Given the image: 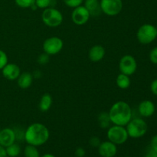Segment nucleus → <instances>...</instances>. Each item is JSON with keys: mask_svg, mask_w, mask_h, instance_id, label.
<instances>
[{"mask_svg": "<svg viewBox=\"0 0 157 157\" xmlns=\"http://www.w3.org/2000/svg\"><path fill=\"white\" fill-rule=\"evenodd\" d=\"M144 157H157V153L156 151H154L153 150H152L151 148L147 151V153H146V155Z\"/></svg>", "mask_w": 157, "mask_h": 157, "instance_id": "473e14b6", "label": "nucleus"}, {"mask_svg": "<svg viewBox=\"0 0 157 157\" xmlns=\"http://www.w3.org/2000/svg\"><path fill=\"white\" fill-rule=\"evenodd\" d=\"M64 4L70 8H76L78 6H81L84 0H63Z\"/></svg>", "mask_w": 157, "mask_h": 157, "instance_id": "a878e982", "label": "nucleus"}, {"mask_svg": "<svg viewBox=\"0 0 157 157\" xmlns=\"http://www.w3.org/2000/svg\"><path fill=\"white\" fill-rule=\"evenodd\" d=\"M149 58H150V61H151L153 64H157V46L153 48L150 51V55H149Z\"/></svg>", "mask_w": 157, "mask_h": 157, "instance_id": "cd10ccee", "label": "nucleus"}, {"mask_svg": "<svg viewBox=\"0 0 157 157\" xmlns=\"http://www.w3.org/2000/svg\"><path fill=\"white\" fill-rule=\"evenodd\" d=\"M50 137L48 128L41 123H34L27 127L24 133V140L29 145L40 147L48 142Z\"/></svg>", "mask_w": 157, "mask_h": 157, "instance_id": "f257e3e1", "label": "nucleus"}, {"mask_svg": "<svg viewBox=\"0 0 157 157\" xmlns=\"http://www.w3.org/2000/svg\"><path fill=\"white\" fill-rule=\"evenodd\" d=\"M156 107H157V104H156Z\"/></svg>", "mask_w": 157, "mask_h": 157, "instance_id": "4c0bfd02", "label": "nucleus"}, {"mask_svg": "<svg viewBox=\"0 0 157 157\" xmlns=\"http://www.w3.org/2000/svg\"><path fill=\"white\" fill-rule=\"evenodd\" d=\"M157 38V29L152 24H144L138 29L136 38L143 44H149L154 41Z\"/></svg>", "mask_w": 157, "mask_h": 157, "instance_id": "20e7f679", "label": "nucleus"}, {"mask_svg": "<svg viewBox=\"0 0 157 157\" xmlns=\"http://www.w3.org/2000/svg\"><path fill=\"white\" fill-rule=\"evenodd\" d=\"M75 157H76V156H75Z\"/></svg>", "mask_w": 157, "mask_h": 157, "instance_id": "ea45409f", "label": "nucleus"}, {"mask_svg": "<svg viewBox=\"0 0 157 157\" xmlns=\"http://www.w3.org/2000/svg\"><path fill=\"white\" fill-rule=\"evenodd\" d=\"M0 157H8L6 148L1 145H0Z\"/></svg>", "mask_w": 157, "mask_h": 157, "instance_id": "72a5a7b5", "label": "nucleus"}, {"mask_svg": "<svg viewBox=\"0 0 157 157\" xmlns=\"http://www.w3.org/2000/svg\"><path fill=\"white\" fill-rule=\"evenodd\" d=\"M84 6L89 12L90 17H98L102 12L100 1L98 0H85Z\"/></svg>", "mask_w": 157, "mask_h": 157, "instance_id": "dca6fc26", "label": "nucleus"}, {"mask_svg": "<svg viewBox=\"0 0 157 157\" xmlns=\"http://www.w3.org/2000/svg\"><path fill=\"white\" fill-rule=\"evenodd\" d=\"M52 103H53V99L52 95L48 93L44 94L40 99L39 104H38L39 110L42 112H47L52 107Z\"/></svg>", "mask_w": 157, "mask_h": 157, "instance_id": "a211bd4d", "label": "nucleus"}, {"mask_svg": "<svg viewBox=\"0 0 157 157\" xmlns=\"http://www.w3.org/2000/svg\"><path fill=\"white\" fill-rule=\"evenodd\" d=\"M35 4L38 9H45L49 7H55L56 0H35Z\"/></svg>", "mask_w": 157, "mask_h": 157, "instance_id": "5701e85b", "label": "nucleus"}, {"mask_svg": "<svg viewBox=\"0 0 157 157\" xmlns=\"http://www.w3.org/2000/svg\"><path fill=\"white\" fill-rule=\"evenodd\" d=\"M150 148L157 153V135H155L152 137L150 142Z\"/></svg>", "mask_w": 157, "mask_h": 157, "instance_id": "2f4dec72", "label": "nucleus"}, {"mask_svg": "<svg viewBox=\"0 0 157 157\" xmlns=\"http://www.w3.org/2000/svg\"><path fill=\"white\" fill-rule=\"evenodd\" d=\"M75 154L76 157H84L86 154V151L83 147H78L75 150Z\"/></svg>", "mask_w": 157, "mask_h": 157, "instance_id": "c756f323", "label": "nucleus"}, {"mask_svg": "<svg viewBox=\"0 0 157 157\" xmlns=\"http://www.w3.org/2000/svg\"><path fill=\"white\" fill-rule=\"evenodd\" d=\"M101 144V139L99 137H98V136H92L89 140V144L92 147H94V148H98V147H99Z\"/></svg>", "mask_w": 157, "mask_h": 157, "instance_id": "c85d7f7f", "label": "nucleus"}, {"mask_svg": "<svg viewBox=\"0 0 157 157\" xmlns=\"http://www.w3.org/2000/svg\"><path fill=\"white\" fill-rule=\"evenodd\" d=\"M37 62L40 65H45V64H47L49 62V55L44 53V52L41 54V55H38V58H37Z\"/></svg>", "mask_w": 157, "mask_h": 157, "instance_id": "393cba45", "label": "nucleus"}, {"mask_svg": "<svg viewBox=\"0 0 157 157\" xmlns=\"http://www.w3.org/2000/svg\"><path fill=\"white\" fill-rule=\"evenodd\" d=\"M6 150L8 157H17L21 153V147L16 143H14L9 147H6Z\"/></svg>", "mask_w": 157, "mask_h": 157, "instance_id": "412c9836", "label": "nucleus"}, {"mask_svg": "<svg viewBox=\"0 0 157 157\" xmlns=\"http://www.w3.org/2000/svg\"><path fill=\"white\" fill-rule=\"evenodd\" d=\"M150 90L153 94L157 96V78L153 80L150 84Z\"/></svg>", "mask_w": 157, "mask_h": 157, "instance_id": "7c9ffc66", "label": "nucleus"}, {"mask_svg": "<svg viewBox=\"0 0 157 157\" xmlns=\"http://www.w3.org/2000/svg\"><path fill=\"white\" fill-rule=\"evenodd\" d=\"M2 73L3 77L9 81H15L19 77L20 74H21V70L16 64L8 63L2 69Z\"/></svg>", "mask_w": 157, "mask_h": 157, "instance_id": "ddd939ff", "label": "nucleus"}, {"mask_svg": "<svg viewBox=\"0 0 157 157\" xmlns=\"http://www.w3.org/2000/svg\"><path fill=\"white\" fill-rule=\"evenodd\" d=\"M90 18V15L84 6H79L75 8L71 13L72 21L77 25H84Z\"/></svg>", "mask_w": 157, "mask_h": 157, "instance_id": "9d476101", "label": "nucleus"}, {"mask_svg": "<svg viewBox=\"0 0 157 157\" xmlns=\"http://www.w3.org/2000/svg\"><path fill=\"white\" fill-rule=\"evenodd\" d=\"M127 157H129V156H127Z\"/></svg>", "mask_w": 157, "mask_h": 157, "instance_id": "58836bf2", "label": "nucleus"}, {"mask_svg": "<svg viewBox=\"0 0 157 157\" xmlns=\"http://www.w3.org/2000/svg\"><path fill=\"white\" fill-rule=\"evenodd\" d=\"M129 137L138 139L147 133L148 130V125L147 122L142 118H132L131 121L126 126Z\"/></svg>", "mask_w": 157, "mask_h": 157, "instance_id": "7ed1b4c3", "label": "nucleus"}, {"mask_svg": "<svg viewBox=\"0 0 157 157\" xmlns=\"http://www.w3.org/2000/svg\"><path fill=\"white\" fill-rule=\"evenodd\" d=\"M138 110L140 116L143 117H150L154 114L156 111V106L153 101L150 100H145L140 103Z\"/></svg>", "mask_w": 157, "mask_h": 157, "instance_id": "4468645a", "label": "nucleus"}, {"mask_svg": "<svg viewBox=\"0 0 157 157\" xmlns=\"http://www.w3.org/2000/svg\"><path fill=\"white\" fill-rule=\"evenodd\" d=\"M105 49L101 44H96L90 48L88 52V58L92 62H99L105 56Z\"/></svg>", "mask_w": 157, "mask_h": 157, "instance_id": "2eb2a0df", "label": "nucleus"}, {"mask_svg": "<svg viewBox=\"0 0 157 157\" xmlns=\"http://www.w3.org/2000/svg\"><path fill=\"white\" fill-rule=\"evenodd\" d=\"M156 29H157V25H156Z\"/></svg>", "mask_w": 157, "mask_h": 157, "instance_id": "e433bc0d", "label": "nucleus"}, {"mask_svg": "<svg viewBox=\"0 0 157 157\" xmlns=\"http://www.w3.org/2000/svg\"><path fill=\"white\" fill-rule=\"evenodd\" d=\"M15 2L18 7L23 9H29L35 5V0H15Z\"/></svg>", "mask_w": 157, "mask_h": 157, "instance_id": "b1692460", "label": "nucleus"}, {"mask_svg": "<svg viewBox=\"0 0 157 157\" xmlns=\"http://www.w3.org/2000/svg\"><path fill=\"white\" fill-rule=\"evenodd\" d=\"M33 75V78H35L38 79V78H39L42 75H41V73L40 71L37 70V71H34V75Z\"/></svg>", "mask_w": 157, "mask_h": 157, "instance_id": "f704fd0d", "label": "nucleus"}, {"mask_svg": "<svg viewBox=\"0 0 157 157\" xmlns=\"http://www.w3.org/2000/svg\"><path fill=\"white\" fill-rule=\"evenodd\" d=\"M41 157H56V156H54V155L52 154V153H45V154H44Z\"/></svg>", "mask_w": 157, "mask_h": 157, "instance_id": "c9c22d12", "label": "nucleus"}, {"mask_svg": "<svg viewBox=\"0 0 157 157\" xmlns=\"http://www.w3.org/2000/svg\"><path fill=\"white\" fill-rule=\"evenodd\" d=\"M16 136H15V130L10 127L0 130V145L4 147L5 148L11 144L15 143Z\"/></svg>", "mask_w": 157, "mask_h": 157, "instance_id": "f8f14e48", "label": "nucleus"}, {"mask_svg": "<svg viewBox=\"0 0 157 157\" xmlns=\"http://www.w3.org/2000/svg\"><path fill=\"white\" fill-rule=\"evenodd\" d=\"M41 19L44 25L48 27H58L63 21V15L55 7H49L44 9L41 15Z\"/></svg>", "mask_w": 157, "mask_h": 157, "instance_id": "39448f33", "label": "nucleus"}, {"mask_svg": "<svg viewBox=\"0 0 157 157\" xmlns=\"http://www.w3.org/2000/svg\"><path fill=\"white\" fill-rule=\"evenodd\" d=\"M43 51L44 53L50 55H58L64 47V42L59 37L53 36L47 38L43 43Z\"/></svg>", "mask_w": 157, "mask_h": 157, "instance_id": "0eeeda50", "label": "nucleus"}, {"mask_svg": "<svg viewBox=\"0 0 157 157\" xmlns=\"http://www.w3.org/2000/svg\"><path fill=\"white\" fill-rule=\"evenodd\" d=\"M119 69L121 73L128 76L133 75L137 69V62L133 56L126 55L121 58L119 62Z\"/></svg>", "mask_w": 157, "mask_h": 157, "instance_id": "1a4fd4ad", "label": "nucleus"}, {"mask_svg": "<svg viewBox=\"0 0 157 157\" xmlns=\"http://www.w3.org/2000/svg\"><path fill=\"white\" fill-rule=\"evenodd\" d=\"M25 157H41L37 147L28 144L24 149Z\"/></svg>", "mask_w": 157, "mask_h": 157, "instance_id": "4be33fe9", "label": "nucleus"}, {"mask_svg": "<svg viewBox=\"0 0 157 157\" xmlns=\"http://www.w3.org/2000/svg\"><path fill=\"white\" fill-rule=\"evenodd\" d=\"M100 4L102 12L108 16L117 15L123 9L122 0H101Z\"/></svg>", "mask_w": 157, "mask_h": 157, "instance_id": "6e6552de", "label": "nucleus"}, {"mask_svg": "<svg viewBox=\"0 0 157 157\" xmlns=\"http://www.w3.org/2000/svg\"><path fill=\"white\" fill-rule=\"evenodd\" d=\"M33 75L29 72H23L20 74L17 79V84L21 89H28L31 87L33 82Z\"/></svg>", "mask_w": 157, "mask_h": 157, "instance_id": "f3484780", "label": "nucleus"}, {"mask_svg": "<svg viewBox=\"0 0 157 157\" xmlns=\"http://www.w3.org/2000/svg\"><path fill=\"white\" fill-rule=\"evenodd\" d=\"M116 83L119 88L125 90V89H127L130 87V84H131V81H130V76L121 73L117 77Z\"/></svg>", "mask_w": 157, "mask_h": 157, "instance_id": "6ab92c4d", "label": "nucleus"}, {"mask_svg": "<svg viewBox=\"0 0 157 157\" xmlns=\"http://www.w3.org/2000/svg\"><path fill=\"white\" fill-rule=\"evenodd\" d=\"M8 61L9 58L6 53L4 51L0 49V70H2L8 64Z\"/></svg>", "mask_w": 157, "mask_h": 157, "instance_id": "bb28decb", "label": "nucleus"}, {"mask_svg": "<svg viewBox=\"0 0 157 157\" xmlns=\"http://www.w3.org/2000/svg\"><path fill=\"white\" fill-rule=\"evenodd\" d=\"M98 153L101 157H114L117 153V147L110 140L104 141L98 147Z\"/></svg>", "mask_w": 157, "mask_h": 157, "instance_id": "9b49d317", "label": "nucleus"}, {"mask_svg": "<svg viewBox=\"0 0 157 157\" xmlns=\"http://www.w3.org/2000/svg\"><path fill=\"white\" fill-rule=\"evenodd\" d=\"M111 124L126 127L131 121L133 113L130 106L123 101L114 103L108 112Z\"/></svg>", "mask_w": 157, "mask_h": 157, "instance_id": "f03ea898", "label": "nucleus"}, {"mask_svg": "<svg viewBox=\"0 0 157 157\" xmlns=\"http://www.w3.org/2000/svg\"><path fill=\"white\" fill-rule=\"evenodd\" d=\"M98 121L99 126L102 129H108L110 127V117H109L108 112H101L98 117Z\"/></svg>", "mask_w": 157, "mask_h": 157, "instance_id": "aec40b11", "label": "nucleus"}, {"mask_svg": "<svg viewBox=\"0 0 157 157\" xmlns=\"http://www.w3.org/2000/svg\"><path fill=\"white\" fill-rule=\"evenodd\" d=\"M107 137L108 140L117 146L125 144L128 140L129 135L126 127L113 125L109 127L107 130Z\"/></svg>", "mask_w": 157, "mask_h": 157, "instance_id": "423d86ee", "label": "nucleus"}]
</instances>
